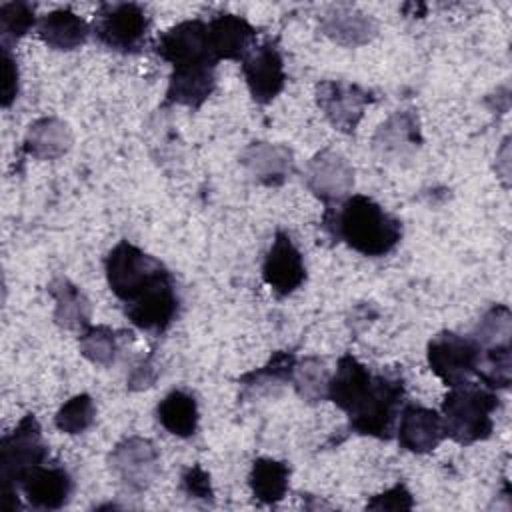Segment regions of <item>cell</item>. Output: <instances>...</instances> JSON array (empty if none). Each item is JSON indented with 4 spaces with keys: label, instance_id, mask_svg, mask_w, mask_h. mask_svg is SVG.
<instances>
[{
    "label": "cell",
    "instance_id": "obj_20",
    "mask_svg": "<svg viewBox=\"0 0 512 512\" xmlns=\"http://www.w3.org/2000/svg\"><path fill=\"white\" fill-rule=\"evenodd\" d=\"M246 172L264 186H280L292 172V150L284 144L252 142L240 156Z\"/></svg>",
    "mask_w": 512,
    "mask_h": 512
},
{
    "label": "cell",
    "instance_id": "obj_35",
    "mask_svg": "<svg viewBox=\"0 0 512 512\" xmlns=\"http://www.w3.org/2000/svg\"><path fill=\"white\" fill-rule=\"evenodd\" d=\"M180 488H182V492H184L186 496H190V498H194V500H204V502H208V500L214 498L212 484H210V476H208V472H206L202 466H198V464H194V466H190V468L184 470V474H182V478H180Z\"/></svg>",
    "mask_w": 512,
    "mask_h": 512
},
{
    "label": "cell",
    "instance_id": "obj_9",
    "mask_svg": "<svg viewBox=\"0 0 512 512\" xmlns=\"http://www.w3.org/2000/svg\"><path fill=\"white\" fill-rule=\"evenodd\" d=\"M110 468L130 490L148 488L160 472V454L152 440L142 436H128L120 440L110 452Z\"/></svg>",
    "mask_w": 512,
    "mask_h": 512
},
{
    "label": "cell",
    "instance_id": "obj_34",
    "mask_svg": "<svg viewBox=\"0 0 512 512\" xmlns=\"http://www.w3.org/2000/svg\"><path fill=\"white\" fill-rule=\"evenodd\" d=\"M36 26L34 6L28 2H6L0 6V34L6 40H18Z\"/></svg>",
    "mask_w": 512,
    "mask_h": 512
},
{
    "label": "cell",
    "instance_id": "obj_27",
    "mask_svg": "<svg viewBox=\"0 0 512 512\" xmlns=\"http://www.w3.org/2000/svg\"><path fill=\"white\" fill-rule=\"evenodd\" d=\"M290 468L286 462L274 458H256L248 476L254 498L262 504H276L288 492Z\"/></svg>",
    "mask_w": 512,
    "mask_h": 512
},
{
    "label": "cell",
    "instance_id": "obj_1",
    "mask_svg": "<svg viewBox=\"0 0 512 512\" xmlns=\"http://www.w3.org/2000/svg\"><path fill=\"white\" fill-rule=\"evenodd\" d=\"M324 228L358 254L370 258L386 256L402 238L400 220L362 194L346 198L336 212L328 208Z\"/></svg>",
    "mask_w": 512,
    "mask_h": 512
},
{
    "label": "cell",
    "instance_id": "obj_6",
    "mask_svg": "<svg viewBox=\"0 0 512 512\" xmlns=\"http://www.w3.org/2000/svg\"><path fill=\"white\" fill-rule=\"evenodd\" d=\"M150 30V18L140 4L116 2L100 6L94 18L96 38L110 50L136 52Z\"/></svg>",
    "mask_w": 512,
    "mask_h": 512
},
{
    "label": "cell",
    "instance_id": "obj_2",
    "mask_svg": "<svg viewBox=\"0 0 512 512\" xmlns=\"http://www.w3.org/2000/svg\"><path fill=\"white\" fill-rule=\"evenodd\" d=\"M498 398L490 388L478 384H460L450 388L442 402L444 436L458 444H474L486 440L494 428V410Z\"/></svg>",
    "mask_w": 512,
    "mask_h": 512
},
{
    "label": "cell",
    "instance_id": "obj_22",
    "mask_svg": "<svg viewBox=\"0 0 512 512\" xmlns=\"http://www.w3.org/2000/svg\"><path fill=\"white\" fill-rule=\"evenodd\" d=\"M72 146L70 126L54 116L34 120L24 136V152L36 160H56Z\"/></svg>",
    "mask_w": 512,
    "mask_h": 512
},
{
    "label": "cell",
    "instance_id": "obj_8",
    "mask_svg": "<svg viewBox=\"0 0 512 512\" xmlns=\"http://www.w3.org/2000/svg\"><path fill=\"white\" fill-rule=\"evenodd\" d=\"M478 344L472 338H464L454 332H442L428 344L426 358L430 370L448 386L466 384L474 374L478 360Z\"/></svg>",
    "mask_w": 512,
    "mask_h": 512
},
{
    "label": "cell",
    "instance_id": "obj_15",
    "mask_svg": "<svg viewBox=\"0 0 512 512\" xmlns=\"http://www.w3.org/2000/svg\"><path fill=\"white\" fill-rule=\"evenodd\" d=\"M72 486V478L62 466L46 462L28 470L18 482L28 504L38 510L62 508L70 500Z\"/></svg>",
    "mask_w": 512,
    "mask_h": 512
},
{
    "label": "cell",
    "instance_id": "obj_3",
    "mask_svg": "<svg viewBox=\"0 0 512 512\" xmlns=\"http://www.w3.org/2000/svg\"><path fill=\"white\" fill-rule=\"evenodd\" d=\"M48 448L42 430L32 414H26L16 428L0 442V474L4 482V500L14 496L22 476L34 466L46 462Z\"/></svg>",
    "mask_w": 512,
    "mask_h": 512
},
{
    "label": "cell",
    "instance_id": "obj_12",
    "mask_svg": "<svg viewBox=\"0 0 512 512\" xmlns=\"http://www.w3.org/2000/svg\"><path fill=\"white\" fill-rule=\"evenodd\" d=\"M242 74L250 96L258 104L272 102L286 84V70L280 50L274 42L254 46L242 60Z\"/></svg>",
    "mask_w": 512,
    "mask_h": 512
},
{
    "label": "cell",
    "instance_id": "obj_28",
    "mask_svg": "<svg viewBox=\"0 0 512 512\" xmlns=\"http://www.w3.org/2000/svg\"><path fill=\"white\" fill-rule=\"evenodd\" d=\"M328 382H330V372L324 360L316 356H308L294 364L292 384L296 388V394L302 400L310 404L328 400Z\"/></svg>",
    "mask_w": 512,
    "mask_h": 512
},
{
    "label": "cell",
    "instance_id": "obj_5",
    "mask_svg": "<svg viewBox=\"0 0 512 512\" xmlns=\"http://www.w3.org/2000/svg\"><path fill=\"white\" fill-rule=\"evenodd\" d=\"M104 268L110 290L124 304L166 270L154 256L146 254L128 240L118 242L108 252Z\"/></svg>",
    "mask_w": 512,
    "mask_h": 512
},
{
    "label": "cell",
    "instance_id": "obj_38",
    "mask_svg": "<svg viewBox=\"0 0 512 512\" xmlns=\"http://www.w3.org/2000/svg\"><path fill=\"white\" fill-rule=\"evenodd\" d=\"M156 380V368L150 358H144L140 364H136L128 376V388L130 390H144L152 386Z\"/></svg>",
    "mask_w": 512,
    "mask_h": 512
},
{
    "label": "cell",
    "instance_id": "obj_13",
    "mask_svg": "<svg viewBox=\"0 0 512 512\" xmlns=\"http://www.w3.org/2000/svg\"><path fill=\"white\" fill-rule=\"evenodd\" d=\"M262 278L276 296L296 292L306 280V266L292 238L278 230L262 262Z\"/></svg>",
    "mask_w": 512,
    "mask_h": 512
},
{
    "label": "cell",
    "instance_id": "obj_31",
    "mask_svg": "<svg viewBox=\"0 0 512 512\" xmlns=\"http://www.w3.org/2000/svg\"><path fill=\"white\" fill-rule=\"evenodd\" d=\"M478 348H498L510 346L512 338V314L504 304L492 306L478 322L474 334L470 336Z\"/></svg>",
    "mask_w": 512,
    "mask_h": 512
},
{
    "label": "cell",
    "instance_id": "obj_33",
    "mask_svg": "<svg viewBox=\"0 0 512 512\" xmlns=\"http://www.w3.org/2000/svg\"><path fill=\"white\" fill-rule=\"evenodd\" d=\"M294 356L288 352H276L270 362L266 366H262L260 370H254L250 374H246L242 378V386L248 392H268L274 386H280V382L292 380V372H294Z\"/></svg>",
    "mask_w": 512,
    "mask_h": 512
},
{
    "label": "cell",
    "instance_id": "obj_29",
    "mask_svg": "<svg viewBox=\"0 0 512 512\" xmlns=\"http://www.w3.org/2000/svg\"><path fill=\"white\" fill-rule=\"evenodd\" d=\"M474 374L480 376L486 388L506 390L512 380V352L510 346L480 348Z\"/></svg>",
    "mask_w": 512,
    "mask_h": 512
},
{
    "label": "cell",
    "instance_id": "obj_37",
    "mask_svg": "<svg viewBox=\"0 0 512 512\" xmlns=\"http://www.w3.org/2000/svg\"><path fill=\"white\" fill-rule=\"evenodd\" d=\"M414 506L412 494L404 484H396L382 494H376L366 508L370 510H410Z\"/></svg>",
    "mask_w": 512,
    "mask_h": 512
},
{
    "label": "cell",
    "instance_id": "obj_23",
    "mask_svg": "<svg viewBox=\"0 0 512 512\" xmlns=\"http://www.w3.org/2000/svg\"><path fill=\"white\" fill-rule=\"evenodd\" d=\"M88 34V22L68 8L52 10L38 22V36L52 50H76L88 40Z\"/></svg>",
    "mask_w": 512,
    "mask_h": 512
},
{
    "label": "cell",
    "instance_id": "obj_4",
    "mask_svg": "<svg viewBox=\"0 0 512 512\" xmlns=\"http://www.w3.org/2000/svg\"><path fill=\"white\" fill-rule=\"evenodd\" d=\"M404 398V384L398 376H374L372 386L360 406L348 414L350 428L358 434L374 438H390L394 432L396 416Z\"/></svg>",
    "mask_w": 512,
    "mask_h": 512
},
{
    "label": "cell",
    "instance_id": "obj_10",
    "mask_svg": "<svg viewBox=\"0 0 512 512\" xmlns=\"http://www.w3.org/2000/svg\"><path fill=\"white\" fill-rule=\"evenodd\" d=\"M316 102L326 120L336 130L350 134L362 120L364 108L372 102V96L358 84L342 80H324L316 88Z\"/></svg>",
    "mask_w": 512,
    "mask_h": 512
},
{
    "label": "cell",
    "instance_id": "obj_24",
    "mask_svg": "<svg viewBox=\"0 0 512 512\" xmlns=\"http://www.w3.org/2000/svg\"><path fill=\"white\" fill-rule=\"evenodd\" d=\"M54 298V320L66 330H84L90 326V302L84 292L64 276H56L48 284Z\"/></svg>",
    "mask_w": 512,
    "mask_h": 512
},
{
    "label": "cell",
    "instance_id": "obj_14",
    "mask_svg": "<svg viewBox=\"0 0 512 512\" xmlns=\"http://www.w3.org/2000/svg\"><path fill=\"white\" fill-rule=\"evenodd\" d=\"M306 184L310 192L324 204L346 200L354 186V168L336 150L324 148L312 156L306 168Z\"/></svg>",
    "mask_w": 512,
    "mask_h": 512
},
{
    "label": "cell",
    "instance_id": "obj_30",
    "mask_svg": "<svg viewBox=\"0 0 512 512\" xmlns=\"http://www.w3.org/2000/svg\"><path fill=\"white\" fill-rule=\"evenodd\" d=\"M78 346H80V354L96 366H112L118 352H120L118 336L108 326H88V328H84L80 332Z\"/></svg>",
    "mask_w": 512,
    "mask_h": 512
},
{
    "label": "cell",
    "instance_id": "obj_21",
    "mask_svg": "<svg viewBox=\"0 0 512 512\" xmlns=\"http://www.w3.org/2000/svg\"><path fill=\"white\" fill-rule=\"evenodd\" d=\"M320 30L332 42L354 48L370 42L376 36L378 22L370 14H364L356 8L338 6L320 18Z\"/></svg>",
    "mask_w": 512,
    "mask_h": 512
},
{
    "label": "cell",
    "instance_id": "obj_26",
    "mask_svg": "<svg viewBox=\"0 0 512 512\" xmlns=\"http://www.w3.org/2000/svg\"><path fill=\"white\" fill-rule=\"evenodd\" d=\"M156 418L166 432L178 438H190L198 428V406L194 396L184 390L168 392L156 408Z\"/></svg>",
    "mask_w": 512,
    "mask_h": 512
},
{
    "label": "cell",
    "instance_id": "obj_17",
    "mask_svg": "<svg viewBox=\"0 0 512 512\" xmlns=\"http://www.w3.org/2000/svg\"><path fill=\"white\" fill-rule=\"evenodd\" d=\"M216 62H198L176 66L172 70L168 88H166V102L200 108L208 96L214 92L216 86Z\"/></svg>",
    "mask_w": 512,
    "mask_h": 512
},
{
    "label": "cell",
    "instance_id": "obj_19",
    "mask_svg": "<svg viewBox=\"0 0 512 512\" xmlns=\"http://www.w3.org/2000/svg\"><path fill=\"white\" fill-rule=\"evenodd\" d=\"M372 380L374 376L360 360H356L352 354H344L338 360L334 374H330L328 400H332L346 414H352L366 398Z\"/></svg>",
    "mask_w": 512,
    "mask_h": 512
},
{
    "label": "cell",
    "instance_id": "obj_16",
    "mask_svg": "<svg viewBox=\"0 0 512 512\" xmlns=\"http://www.w3.org/2000/svg\"><path fill=\"white\" fill-rule=\"evenodd\" d=\"M208 24V44L216 60H238L242 62L246 54L254 48L256 30L254 26L236 14H218Z\"/></svg>",
    "mask_w": 512,
    "mask_h": 512
},
{
    "label": "cell",
    "instance_id": "obj_25",
    "mask_svg": "<svg viewBox=\"0 0 512 512\" xmlns=\"http://www.w3.org/2000/svg\"><path fill=\"white\" fill-rule=\"evenodd\" d=\"M420 142L418 120L410 112L390 116L374 134V150L384 156H402Z\"/></svg>",
    "mask_w": 512,
    "mask_h": 512
},
{
    "label": "cell",
    "instance_id": "obj_11",
    "mask_svg": "<svg viewBox=\"0 0 512 512\" xmlns=\"http://www.w3.org/2000/svg\"><path fill=\"white\" fill-rule=\"evenodd\" d=\"M154 50L162 60L170 62L172 68L198 62H218L208 44V24L202 20H184L172 26L160 34Z\"/></svg>",
    "mask_w": 512,
    "mask_h": 512
},
{
    "label": "cell",
    "instance_id": "obj_32",
    "mask_svg": "<svg viewBox=\"0 0 512 512\" xmlns=\"http://www.w3.org/2000/svg\"><path fill=\"white\" fill-rule=\"evenodd\" d=\"M96 420V404L90 394H76L66 400L54 416V424L64 434H82Z\"/></svg>",
    "mask_w": 512,
    "mask_h": 512
},
{
    "label": "cell",
    "instance_id": "obj_7",
    "mask_svg": "<svg viewBox=\"0 0 512 512\" xmlns=\"http://www.w3.org/2000/svg\"><path fill=\"white\" fill-rule=\"evenodd\" d=\"M128 320L150 334H162L178 314L176 286L168 270L146 284L132 300L124 304Z\"/></svg>",
    "mask_w": 512,
    "mask_h": 512
},
{
    "label": "cell",
    "instance_id": "obj_36",
    "mask_svg": "<svg viewBox=\"0 0 512 512\" xmlns=\"http://www.w3.org/2000/svg\"><path fill=\"white\" fill-rule=\"evenodd\" d=\"M20 74H18V64L12 52L8 50L6 44H2V86H0V102L4 108H8L16 96H18V86H20Z\"/></svg>",
    "mask_w": 512,
    "mask_h": 512
},
{
    "label": "cell",
    "instance_id": "obj_18",
    "mask_svg": "<svg viewBox=\"0 0 512 512\" xmlns=\"http://www.w3.org/2000/svg\"><path fill=\"white\" fill-rule=\"evenodd\" d=\"M444 438L442 416L426 406L408 404L402 410L398 426V442L402 448L414 454L432 452Z\"/></svg>",
    "mask_w": 512,
    "mask_h": 512
}]
</instances>
